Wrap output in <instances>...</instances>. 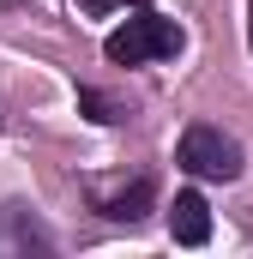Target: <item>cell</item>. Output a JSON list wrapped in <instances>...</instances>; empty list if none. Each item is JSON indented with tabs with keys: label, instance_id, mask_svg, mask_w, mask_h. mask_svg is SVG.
Segmentation results:
<instances>
[{
	"label": "cell",
	"instance_id": "cell-1",
	"mask_svg": "<svg viewBox=\"0 0 253 259\" xmlns=\"http://www.w3.org/2000/svg\"><path fill=\"white\" fill-rule=\"evenodd\" d=\"M103 55L115 66L169 61V55H181V24H175V18H157V12H139V18H126L121 30L103 42Z\"/></svg>",
	"mask_w": 253,
	"mask_h": 259
},
{
	"label": "cell",
	"instance_id": "cell-2",
	"mask_svg": "<svg viewBox=\"0 0 253 259\" xmlns=\"http://www.w3.org/2000/svg\"><path fill=\"white\" fill-rule=\"evenodd\" d=\"M181 169L199 175V181H235L241 169H247V157H241V145L229 139L223 127H187L181 133Z\"/></svg>",
	"mask_w": 253,
	"mask_h": 259
},
{
	"label": "cell",
	"instance_id": "cell-3",
	"mask_svg": "<svg viewBox=\"0 0 253 259\" xmlns=\"http://www.w3.org/2000/svg\"><path fill=\"white\" fill-rule=\"evenodd\" d=\"M49 247H55V241H49V229H43L30 211H18V205L0 211V253H18V259H24V253H49Z\"/></svg>",
	"mask_w": 253,
	"mask_h": 259
},
{
	"label": "cell",
	"instance_id": "cell-4",
	"mask_svg": "<svg viewBox=\"0 0 253 259\" xmlns=\"http://www.w3.org/2000/svg\"><path fill=\"white\" fill-rule=\"evenodd\" d=\"M169 235H175L181 247H205V241H211V205H205V193H175Z\"/></svg>",
	"mask_w": 253,
	"mask_h": 259
},
{
	"label": "cell",
	"instance_id": "cell-5",
	"mask_svg": "<svg viewBox=\"0 0 253 259\" xmlns=\"http://www.w3.org/2000/svg\"><path fill=\"white\" fill-rule=\"evenodd\" d=\"M151 199H157L151 175H139V181H126L121 193H103V199H97V211H103V217H115V223H139V217L151 211Z\"/></svg>",
	"mask_w": 253,
	"mask_h": 259
},
{
	"label": "cell",
	"instance_id": "cell-6",
	"mask_svg": "<svg viewBox=\"0 0 253 259\" xmlns=\"http://www.w3.org/2000/svg\"><path fill=\"white\" fill-rule=\"evenodd\" d=\"M78 109H85L91 121H103V127H109V121H121V109H115L103 91H78Z\"/></svg>",
	"mask_w": 253,
	"mask_h": 259
},
{
	"label": "cell",
	"instance_id": "cell-7",
	"mask_svg": "<svg viewBox=\"0 0 253 259\" xmlns=\"http://www.w3.org/2000/svg\"><path fill=\"white\" fill-rule=\"evenodd\" d=\"M78 6H85L91 18H103V12H115V6H126V0H78Z\"/></svg>",
	"mask_w": 253,
	"mask_h": 259
},
{
	"label": "cell",
	"instance_id": "cell-8",
	"mask_svg": "<svg viewBox=\"0 0 253 259\" xmlns=\"http://www.w3.org/2000/svg\"><path fill=\"white\" fill-rule=\"evenodd\" d=\"M247 49H253V6H247Z\"/></svg>",
	"mask_w": 253,
	"mask_h": 259
}]
</instances>
